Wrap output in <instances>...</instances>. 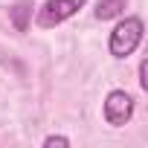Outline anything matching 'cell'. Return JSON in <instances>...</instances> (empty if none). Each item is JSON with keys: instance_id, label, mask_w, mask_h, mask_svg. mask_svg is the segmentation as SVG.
Segmentation results:
<instances>
[{"instance_id": "obj_1", "label": "cell", "mask_w": 148, "mask_h": 148, "mask_svg": "<svg viewBox=\"0 0 148 148\" xmlns=\"http://www.w3.org/2000/svg\"><path fill=\"white\" fill-rule=\"evenodd\" d=\"M142 41V21L139 18H125L113 32H110V41H108V49L113 58H128Z\"/></svg>"}, {"instance_id": "obj_2", "label": "cell", "mask_w": 148, "mask_h": 148, "mask_svg": "<svg viewBox=\"0 0 148 148\" xmlns=\"http://www.w3.org/2000/svg\"><path fill=\"white\" fill-rule=\"evenodd\" d=\"M131 116H134V99L125 90H110L105 99V122L113 128H122L131 122Z\"/></svg>"}, {"instance_id": "obj_3", "label": "cell", "mask_w": 148, "mask_h": 148, "mask_svg": "<svg viewBox=\"0 0 148 148\" xmlns=\"http://www.w3.org/2000/svg\"><path fill=\"white\" fill-rule=\"evenodd\" d=\"M82 6H84V0H47L38 12V26H44V29L58 26L61 21L73 18Z\"/></svg>"}, {"instance_id": "obj_4", "label": "cell", "mask_w": 148, "mask_h": 148, "mask_svg": "<svg viewBox=\"0 0 148 148\" xmlns=\"http://www.w3.org/2000/svg\"><path fill=\"white\" fill-rule=\"evenodd\" d=\"M9 18H12V26L18 32H26L29 29V18H32V0H18L9 9Z\"/></svg>"}, {"instance_id": "obj_5", "label": "cell", "mask_w": 148, "mask_h": 148, "mask_svg": "<svg viewBox=\"0 0 148 148\" xmlns=\"http://www.w3.org/2000/svg\"><path fill=\"white\" fill-rule=\"evenodd\" d=\"M122 12H125V0H99V3H96V9H93V15H96L99 21L119 18Z\"/></svg>"}, {"instance_id": "obj_6", "label": "cell", "mask_w": 148, "mask_h": 148, "mask_svg": "<svg viewBox=\"0 0 148 148\" xmlns=\"http://www.w3.org/2000/svg\"><path fill=\"white\" fill-rule=\"evenodd\" d=\"M139 87L148 90V64L145 61H139Z\"/></svg>"}, {"instance_id": "obj_7", "label": "cell", "mask_w": 148, "mask_h": 148, "mask_svg": "<svg viewBox=\"0 0 148 148\" xmlns=\"http://www.w3.org/2000/svg\"><path fill=\"white\" fill-rule=\"evenodd\" d=\"M44 145H47V148H52V145H64V148H67V145H70V139H67V136H47V139H44Z\"/></svg>"}]
</instances>
